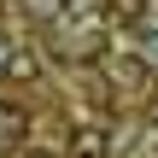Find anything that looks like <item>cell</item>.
<instances>
[{"instance_id": "1", "label": "cell", "mask_w": 158, "mask_h": 158, "mask_svg": "<svg viewBox=\"0 0 158 158\" xmlns=\"http://www.w3.org/2000/svg\"><path fill=\"white\" fill-rule=\"evenodd\" d=\"M100 64H106V76H111V82H123V88H141V82L152 76V70L141 64V53H135V47H129V53H106Z\"/></svg>"}, {"instance_id": "2", "label": "cell", "mask_w": 158, "mask_h": 158, "mask_svg": "<svg viewBox=\"0 0 158 158\" xmlns=\"http://www.w3.org/2000/svg\"><path fill=\"white\" fill-rule=\"evenodd\" d=\"M106 152H111V135L94 129V123H82V129L70 135V147H64V158H106Z\"/></svg>"}, {"instance_id": "3", "label": "cell", "mask_w": 158, "mask_h": 158, "mask_svg": "<svg viewBox=\"0 0 158 158\" xmlns=\"http://www.w3.org/2000/svg\"><path fill=\"white\" fill-rule=\"evenodd\" d=\"M23 135H29V111L0 100V147H23Z\"/></svg>"}, {"instance_id": "4", "label": "cell", "mask_w": 158, "mask_h": 158, "mask_svg": "<svg viewBox=\"0 0 158 158\" xmlns=\"http://www.w3.org/2000/svg\"><path fill=\"white\" fill-rule=\"evenodd\" d=\"M70 6H76V0H18V12H23L29 23H59Z\"/></svg>"}, {"instance_id": "5", "label": "cell", "mask_w": 158, "mask_h": 158, "mask_svg": "<svg viewBox=\"0 0 158 158\" xmlns=\"http://www.w3.org/2000/svg\"><path fill=\"white\" fill-rule=\"evenodd\" d=\"M6 76H12V82H35V76H41V59H35L29 47H23V53L12 47V53H6Z\"/></svg>"}, {"instance_id": "6", "label": "cell", "mask_w": 158, "mask_h": 158, "mask_svg": "<svg viewBox=\"0 0 158 158\" xmlns=\"http://www.w3.org/2000/svg\"><path fill=\"white\" fill-rule=\"evenodd\" d=\"M135 53H141L147 70H158V29H141V47H135Z\"/></svg>"}, {"instance_id": "7", "label": "cell", "mask_w": 158, "mask_h": 158, "mask_svg": "<svg viewBox=\"0 0 158 158\" xmlns=\"http://www.w3.org/2000/svg\"><path fill=\"white\" fill-rule=\"evenodd\" d=\"M6 53H12V47H6V35H0V76H6Z\"/></svg>"}, {"instance_id": "8", "label": "cell", "mask_w": 158, "mask_h": 158, "mask_svg": "<svg viewBox=\"0 0 158 158\" xmlns=\"http://www.w3.org/2000/svg\"><path fill=\"white\" fill-rule=\"evenodd\" d=\"M152 129H158V106H152Z\"/></svg>"}, {"instance_id": "9", "label": "cell", "mask_w": 158, "mask_h": 158, "mask_svg": "<svg viewBox=\"0 0 158 158\" xmlns=\"http://www.w3.org/2000/svg\"><path fill=\"white\" fill-rule=\"evenodd\" d=\"M29 158H41V152H29Z\"/></svg>"}]
</instances>
